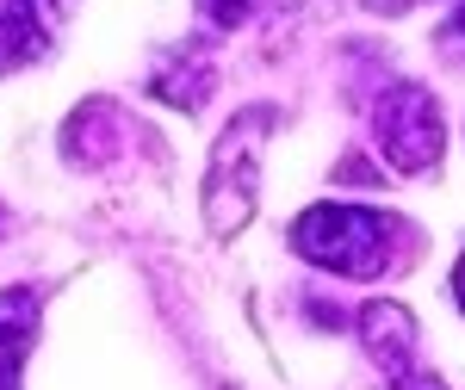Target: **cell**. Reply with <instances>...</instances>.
Instances as JSON below:
<instances>
[{"instance_id": "cell-1", "label": "cell", "mask_w": 465, "mask_h": 390, "mask_svg": "<svg viewBox=\"0 0 465 390\" xmlns=\"http://www.w3.org/2000/svg\"><path fill=\"white\" fill-rule=\"evenodd\" d=\"M410 229L391 211H372V205H311V211L292 223V249L304 254L311 267H329L341 279H379L391 273L397 254L391 242H403Z\"/></svg>"}, {"instance_id": "cell-2", "label": "cell", "mask_w": 465, "mask_h": 390, "mask_svg": "<svg viewBox=\"0 0 465 390\" xmlns=\"http://www.w3.org/2000/svg\"><path fill=\"white\" fill-rule=\"evenodd\" d=\"M280 124L273 106H249L230 118V131L217 137L212 168H205V223H212L217 242L242 236L254 217V192H261V142Z\"/></svg>"}, {"instance_id": "cell-3", "label": "cell", "mask_w": 465, "mask_h": 390, "mask_svg": "<svg viewBox=\"0 0 465 390\" xmlns=\"http://www.w3.org/2000/svg\"><path fill=\"white\" fill-rule=\"evenodd\" d=\"M372 131H379V149H385V161H391L397 174H429L434 161H440L447 124H440V106H434L429 87H410L403 81L391 93H379Z\"/></svg>"}, {"instance_id": "cell-4", "label": "cell", "mask_w": 465, "mask_h": 390, "mask_svg": "<svg viewBox=\"0 0 465 390\" xmlns=\"http://www.w3.org/2000/svg\"><path fill=\"white\" fill-rule=\"evenodd\" d=\"M360 335H366L372 359H379L391 378L410 372V359H416V317H410L397 297H372V304L360 310Z\"/></svg>"}, {"instance_id": "cell-5", "label": "cell", "mask_w": 465, "mask_h": 390, "mask_svg": "<svg viewBox=\"0 0 465 390\" xmlns=\"http://www.w3.org/2000/svg\"><path fill=\"white\" fill-rule=\"evenodd\" d=\"M37 291L32 285H13L0 291V390H19V372L32 359V341H37Z\"/></svg>"}, {"instance_id": "cell-6", "label": "cell", "mask_w": 465, "mask_h": 390, "mask_svg": "<svg viewBox=\"0 0 465 390\" xmlns=\"http://www.w3.org/2000/svg\"><path fill=\"white\" fill-rule=\"evenodd\" d=\"M44 25L32 19V6L25 0H0V74H13L19 63H32L44 56Z\"/></svg>"}, {"instance_id": "cell-7", "label": "cell", "mask_w": 465, "mask_h": 390, "mask_svg": "<svg viewBox=\"0 0 465 390\" xmlns=\"http://www.w3.org/2000/svg\"><path fill=\"white\" fill-rule=\"evenodd\" d=\"M199 13H205V25H217V32H236L254 13V0H199Z\"/></svg>"}, {"instance_id": "cell-8", "label": "cell", "mask_w": 465, "mask_h": 390, "mask_svg": "<svg viewBox=\"0 0 465 390\" xmlns=\"http://www.w3.org/2000/svg\"><path fill=\"white\" fill-rule=\"evenodd\" d=\"M25 6H32V19L44 25V37H56L63 25H69V13L81 6V0H25Z\"/></svg>"}, {"instance_id": "cell-9", "label": "cell", "mask_w": 465, "mask_h": 390, "mask_svg": "<svg viewBox=\"0 0 465 390\" xmlns=\"http://www.w3.org/2000/svg\"><path fill=\"white\" fill-rule=\"evenodd\" d=\"M440 50H447V56H465V0H460V13L440 25Z\"/></svg>"}, {"instance_id": "cell-10", "label": "cell", "mask_w": 465, "mask_h": 390, "mask_svg": "<svg viewBox=\"0 0 465 390\" xmlns=\"http://www.w3.org/2000/svg\"><path fill=\"white\" fill-rule=\"evenodd\" d=\"M391 390H447V385H440L434 372H416V366H410V372H397V378H391Z\"/></svg>"}, {"instance_id": "cell-11", "label": "cell", "mask_w": 465, "mask_h": 390, "mask_svg": "<svg viewBox=\"0 0 465 390\" xmlns=\"http://www.w3.org/2000/svg\"><path fill=\"white\" fill-rule=\"evenodd\" d=\"M453 297H460V310H465V254H460V267H453Z\"/></svg>"}]
</instances>
